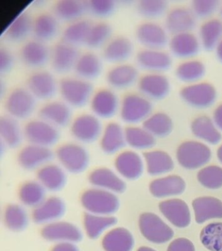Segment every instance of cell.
Instances as JSON below:
<instances>
[{"label": "cell", "instance_id": "1", "mask_svg": "<svg viewBox=\"0 0 222 251\" xmlns=\"http://www.w3.org/2000/svg\"><path fill=\"white\" fill-rule=\"evenodd\" d=\"M94 92L92 82L76 76L63 77L59 80L58 94L61 100L72 108L84 107Z\"/></svg>", "mask_w": 222, "mask_h": 251}, {"label": "cell", "instance_id": "2", "mask_svg": "<svg viewBox=\"0 0 222 251\" xmlns=\"http://www.w3.org/2000/svg\"><path fill=\"white\" fill-rule=\"evenodd\" d=\"M152 111L151 100L140 93H127L121 99L119 114L122 122L128 125L144 123L151 115Z\"/></svg>", "mask_w": 222, "mask_h": 251}, {"label": "cell", "instance_id": "3", "mask_svg": "<svg viewBox=\"0 0 222 251\" xmlns=\"http://www.w3.org/2000/svg\"><path fill=\"white\" fill-rule=\"evenodd\" d=\"M81 203L88 213L104 216H112L120 207L116 194L95 187L83 194Z\"/></svg>", "mask_w": 222, "mask_h": 251}, {"label": "cell", "instance_id": "4", "mask_svg": "<svg viewBox=\"0 0 222 251\" xmlns=\"http://www.w3.org/2000/svg\"><path fill=\"white\" fill-rule=\"evenodd\" d=\"M37 101L26 87H17L6 96L4 108L7 115L19 121L25 120L35 112Z\"/></svg>", "mask_w": 222, "mask_h": 251}, {"label": "cell", "instance_id": "5", "mask_svg": "<svg viewBox=\"0 0 222 251\" xmlns=\"http://www.w3.org/2000/svg\"><path fill=\"white\" fill-rule=\"evenodd\" d=\"M25 87L37 100L47 102L58 93L59 81L50 71L39 69L27 76Z\"/></svg>", "mask_w": 222, "mask_h": 251}, {"label": "cell", "instance_id": "6", "mask_svg": "<svg viewBox=\"0 0 222 251\" xmlns=\"http://www.w3.org/2000/svg\"><path fill=\"white\" fill-rule=\"evenodd\" d=\"M212 152L209 146L201 142L186 141L180 144L177 150V159L184 169L195 170L210 161Z\"/></svg>", "mask_w": 222, "mask_h": 251}, {"label": "cell", "instance_id": "7", "mask_svg": "<svg viewBox=\"0 0 222 251\" xmlns=\"http://www.w3.org/2000/svg\"><path fill=\"white\" fill-rule=\"evenodd\" d=\"M56 156L63 169L71 174L78 175L82 173L89 165L88 152L80 144H63L57 149Z\"/></svg>", "mask_w": 222, "mask_h": 251}, {"label": "cell", "instance_id": "8", "mask_svg": "<svg viewBox=\"0 0 222 251\" xmlns=\"http://www.w3.org/2000/svg\"><path fill=\"white\" fill-rule=\"evenodd\" d=\"M182 100L191 107L205 109L211 107L217 100V91L210 83L199 82L188 84L180 90Z\"/></svg>", "mask_w": 222, "mask_h": 251}, {"label": "cell", "instance_id": "9", "mask_svg": "<svg viewBox=\"0 0 222 251\" xmlns=\"http://www.w3.org/2000/svg\"><path fill=\"white\" fill-rule=\"evenodd\" d=\"M139 228L147 240L155 244H165L174 236L173 230L152 213H144L140 215Z\"/></svg>", "mask_w": 222, "mask_h": 251}, {"label": "cell", "instance_id": "10", "mask_svg": "<svg viewBox=\"0 0 222 251\" xmlns=\"http://www.w3.org/2000/svg\"><path fill=\"white\" fill-rule=\"evenodd\" d=\"M121 99L116 91L110 88H102L95 91L89 106L91 113L99 119L108 120L119 113Z\"/></svg>", "mask_w": 222, "mask_h": 251}, {"label": "cell", "instance_id": "11", "mask_svg": "<svg viewBox=\"0 0 222 251\" xmlns=\"http://www.w3.org/2000/svg\"><path fill=\"white\" fill-rule=\"evenodd\" d=\"M103 127L100 119L92 113L76 116L71 124V133L77 141L91 144L100 138Z\"/></svg>", "mask_w": 222, "mask_h": 251}, {"label": "cell", "instance_id": "12", "mask_svg": "<svg viewBox=\"0 0 222 251\" xmlns=\"http://www.w3.org/2000/svg\"><path fill=\"white\" fill-rule=\"evenodd\" d=\"M23 130L25 138L29 144L43 147L54 146L60 137L59 128L39 118L27 122Z\"/></svg>", "mask_w": 222, "mask_h": 251}, {"label": "cell", "instance_id": "13", "mask_svg": "<svg viewBox=\"0 0 222 251\" xmlns=\"http://www.w3.org/2000/svg\"><path fill=\"white\" fill-rule=\"evenodd\" d=\"M51 48L47 43L33 39L25 41L19 52L20 60L27 68L42 69L49 63Z\"/></svg>", "mask_w": 222, "mask_h": 251}, {"label": "cell", "instance_id": "14", "mask_svg": "<svg viewBox=\"0 0 222 251\" xmlns=\"http://www.w3.org/2000/svg\"><path fill=\"white\" fill-rule=\"evenodd\" d=\"M80 54L78 47L59 41L51 48V68L57 74L66 75L74 70Z\"/></svg>", "mask_w": 222, "mask_h": 251}, {"label": "cell", "instance_id": "15", "mask_svg": "<svg viewBox=\"0 0 222 251\" xmlns=\"http://www.w3.org/2000/svg\"><path fill=\"white\" fill-rule=\"evenodd\" d=\"M139 93L150 100H160L169 94L171 85L168 77L162 73H148L139 78Z\"/></svg>", "mask_w": 222, "mask_h": 251}, {"label": "cell", "instance_id": "16", "mask_svg": "<svg viewBox=\"0 0 222 251\" xmlns=\"http://www.w3.org/2000/svg\"><path fill=\"white\" fill-rule=\"evenodd\" d=\"M38 118L57 128L65 127L72 122V108L62 100H51L39 108Z\"/></svg>", "mask_w": 222, "mask_h": 251}, {"label": "cell", "instance_id": "17", "mask_svg": "<svg viewBox=\"0 0 222 251\" xmlns=\"http://www.w3.org/2000/svg\"><path fill=\"white\" fill-rule=\"evenodd\" d=\"M136 38L145 49L153 50H162L170 42L166 28L152 22L139 25L136 30Z\"/></svg>", "mask_w": 222, "mask_h": 251}, {"label": "cell", "instance_id": "18", "mask_svg": "<svg viewBox=\"0 0 222 251\" xmlns=\"http://www.w3.org/2000/svg\"><path fill=\"white\" fill-rule=\"evenodd\" d=\"M109 88L115 91L128 90L138 82L139 71L134 65L128 63L114 65L106 73Z\"/></svg>", "mask_w": 222, "mask_h": 251}, {"label": "cell", "instance_id": "19", "mask_svg": "<svg viewBox=\"0 0 222 251\" xmlns=\"http://www.w3.org/2000/svg\"><path fill=\"white\" fill-rule=\"evenodd\" d=\"M43 238L51 242L76 243L82 240V231L76 225L65 221H55L45 225L41 231Z\"/></svg>", "mask_w": 222, "mask_h": 251}, {"label": "cell", "instance_id": "20", "mask_svg": "<svg viewBox=\"0 0 222 251\" xmlns=\"http://www.w3.org/2000/svg\"><path fill=\"white\" fill-rule=\"evenodd\" d=\"M136 62L139 68L148 73H163L169 70L172 59L168 53L162 50L143 49L138 52Z\"/></svg>", "mask_w": 222, "mask_h": 251}, {"label": "cell", "instance_id": "21", "mask_svg": "<svg viewBox=\"0 0 222 251\" xmlns=\"http://www.w3.org/2000/svg\"><path fill=\"white\" fill-rule=\"evenodd\" d=\"M134 52V45L128 37L120 35L112 37L102 49L105 62L117 65L126 63Z\"/></svg>", "mask_w": 222, "mask_h": 251}, {"label": "cell", "instance_id": "22", "mask_svg": "<svg viewBox=\"0 0 222 251\" xmlns=\"http://www.w3.org/2000/svg\"><path fill=\"white\" fill-rule=\"evenodd\" d=\"M53 158V153L49 148L29 144L20 152L18 161L23 169L33 171L49 165Z\"/></svg>", "mask_w": 222, "mask_h": 251}, {"label": "cell", "instance_id": "23", "mask_svg": "<svg viewBox=\"0 0 222 251\" xmlns=\"http://www.w3.org/2000/svg\"><path fill=\"white\" fill-rule=\"evenodd\" d=\"M66 205L61 198L51 197L45 199L33 211V221L38 225H49L59 221L64 215Z\"/></svg>", "mask_w": 222, "mask_h": 251}, {"label": "cell", "instance_id": "24", "mask_svg": "<svg viewBox=\"0 0 222 251\" xmlns=\"http://www.w3.org/2000/svg\"><path fill=\"white\" fill-rule=\"evenodd\" d=\"M196 25V17L192 9L188 8H175L169 12L166 18V29L173 35L191 32Z\"/></svg>", "mask_w": 222, "mask_h": 251}, {"label": "cell", "instance_id": "25", "mask_svg": "<svg viewBox=\"0 0 222 251\" xmlns=\"http://www.w3.org/2000/svg\"><path fill=\"white\" fill-rule=\"evenodd\" d=\"M159 209L164 216L177 228H186L191 223L189 207L182 200L175 199L162 201Z\"/></svg>", "mask_w": 222, "mask_h": 251}, {"label": "cell", "instance_id": "26", "mask_svg": "<svg viewBox=\"0 0 222 251\" xmlns=\"http://www.w3.org/2000/svg\"><path fill=\"white\" fill-rule=\"evenodd\" d=\"M170 51L176 58L191 60L199 53L201 43L191 32L173 35L169 42Z\"/></svg>", "mask_w": 222, "mask_h": 251}, {"label": "cell", "instance_id": "27", "mask_svg": "<svg viewBox=\"0 0 222 251\" xmlns=\"http://www.w3.org/2000/svg\"><path fill=\"white\" fill-rule=\"evenodd\" d=\"M59 31V20L51 12H42L33 18V39L48 43L57 37Z\"/></svg>", "mask_w": 222, "mask_h": 251}, {"label": "cell", "instance_id": "28", "mask_svg": "<svg viewBox=\"0 0 222 251\" xmlns=\"http://www.w3.org/2000/svg\"><path fill=\"white\" fill-rule=\"evenodd\" d=\"M89 181L95 188L115 194L123 193L126 190V183L122 177L107 168L93 171L89 175Z\"/></svg>", "mask_w": 222, "mask_h": 251}, {"label": "cell", "instance_id": "29", "mask_svg": "<svg viewBox=\"0 0 222 251\" xmlns=\"http://www.w3.org/2000/svg\"><path fill=\"white\" fill-rule=\"evenodd\" d=\"M102 57L92 51L81 53L73 70L75 76L89 82L96 80L102 72Z\"/></svg>", "mask_w": 222, "mask_h": 251}, {"label": "cell", "instance_id": "30", "mask_svg": "<svg viewBox=\"0 0 222 251\" xmlns=\"http://www.w3.org/2000/svg\"><path fill=\"white\" fill-rule=\"evenodd\" d=\"M51 13L59 22L69 24L84 19L88 13V4L87 1L60 0L53 4Z\"/></svg>", "mask_w": 222, "mask_h": 251}, {"label": "cell", "instance_id": "31", "mask_svg": "<svg viewBox=\"0 0 222 251\" xmlns=\"http://www.w3.org/2000/svg\"><path fill=\"white\" fill-rule=\"evenodd\" d=\"M115 167L119 175L128 180H136L140 178L144 172L142 159L133 151L121 153L116 158Z\"/></svg>", "mask_w": 222, "mask_h": 251}, {"label": "cell", "instance_id": "32", "mask_svg": "<svg viewBox=\"0 0 222 251\" xmlns=\"http://www.w3.org/2000/svg\"><path fill=\"white\" fill-rule=\"evenodd\" d=\"M100 148L108 155L118 153L126 145L124 128L118 122H110L103 128Z\"/></svg>", "mask_w": 222, "mask_h": 251}, {"label": "cell", "instance_id": "33", "mask_svg": "<svg viewBox=\"0 0 222 251\" xmlns=\"http://www.w3.org/2000/svg\"><path fill=\"white\" fill-rule=\"evenodd\" d=\"M33 18L26 11L18 15L6 29L5 40L11 43L25 42L32 35Z\"/></svg>", "mask_w": 222, "mask_h": 251}, {"label": "cell", "instance_id": "34", "mask_svg": "<svg viewBox=\"0 0 222 251\" xmlns=\"http://www.w3.org/2000/svg\"><path fill=\"white\" fill-rule=\"evenodd\" d=\"M192 207L198 224L212 219H222V201L217 198H197L192 201Z\"/></svg>", "mask_w": 222, "mask_h": 251}, {"label": "cell", "instance_id": "35", "mask_svg": "<svg viewBox=\"0 0 222 251\" xmlns=\"http://www.w3.org/2000/svg\"><path fill=\"white\" fill-rule=\"evenodd\" d=\"M186 189L184 179L178 176L156 179L150 183V193L156 198H166L181 195Z\"/></svg>", "mask_w": 222, "mask_h": 251}, {"label": "cell", "instance_id": "36", "mask_svg": "<svg viewBox=\"0 0 222 251\" xmlns=\"http://www.w3.org/2000/svg\"><path fill=\"white\" fill-rule=\"evenodd\" d=\"M192 133L196 138L211 145H217L222 139L221 130L212 118L207 116L196 118L191 124Z\"/></svg>", "mask_w": 222, "mask_h": 251}, {"label": "cell", "instance_id": "37", "mask_svg": "<svg viewBox=\"0 0 222 251\" xmlns=\"http://www.w3.org/2000/svg\"><path fill=\"white\" fill-rule=\"evenodd\" d=\"M134 244L131 232L124 228L112 229L105 235L102 242L105 251H132Z\"/></svg>", "mask_w": 222, "mask_h": 251}, {"label": "cell", "instance_id": "38", "mask_svg": "<svg viewBox=\"0 0 222 251\" xmlns=\"http://www.w3.org/2000/svg\"><path fill=\"white\" fill-rule=\"evenodd\" d=\"M39 182L47 191L58 192L67 183V175L62 167L56 165H47L37 173Z\"/></svg>", "mask_w": 222, "mask_h": 251}, {"label": "cell", "instance_id": "39", "mask_svg": "<svg viewBox=\"0 0 222 251\" xmlns=\"http://www.w3.org/2000/svg\"><path fill=\"white\" fill-rule=\"evenodd\" d=\"M24 137V130L19 120L7 114L0 117V138L5 146L11 148L19 147Z\"/></svg>", "mask_w": 222, "mask_h": 251}, {"label": "cell", "instance_id": "40", "mask_svg": "<svg viewBox=\"0 0 222 251\" xmlns=\"http://www.w3.org/2000/svg\"><path fill=\"white\" fill-rule=\"evenodd\" d=\"M92 24L86 19L68 24L61 33V41L76 47L85 45Z\"/></svg>", "mask_w": 222, "mask_h": 251}, {"label": "cell", "instance_id": "41", "mask_svg": "<svg viewBox=\"0 0 222 251\" xmlns=\"http://www.w3.org/2000/svg\"><path fill=\"white\" fill-rule=\"evenodd\" d=\"M199 41L207 51L213 50L222 40V22L219 19L209 20L199 29Z\"/></svg>", "mask_w": 222, "mask_h": 251}, {"label": "cell", "instance_id": "42", "mask_svg": "<svg viewBox=\"0 0 222 251\" xmlns=\"http://www.w3.org/2000/svg\"><path fill=\"white\" fill-rule=\"evenodd\" d=\"M144 157L148 175L158 176L170 173L174 169L173 159L169 154L162 151L146 152Z\"/></svg>", "mask_w": 222, "mask_h": 251}, {"label": "cell", "instance_id": "43", "mask_svg": "<svg viewBox=\"0 0 222 251\" xmlns=\"http://www.w3.org/2000/svg\"><path fill=\"white\" fill-rule=\"evenodd\" d=\"M113 37V27L106 22L93 23L85 45L91 50L103 49Z\"/></svg>", "mask_w": 222, "mask_h": 251}, {"label": "cell", "instance_id": "44", "mask_svg": "<svg viewBox=\"0 0 222 251\" xmlns=\"http://www.w3.org/2000/svg\"><path fill=\"white\" fill-rule=\"evenodd\" d=\"M205 73V65L197 60H186L178 65L175 71L178 80L188 84L199 82Z\"/></svg>", "mask_w": 222, "mask_h": 251}, {"label": "cell", "instance_id": "45", "mask_svg": "<svg viewBox=\"0 0 222 251\" xmlns=\"http://www.w3.org/2000/svg\"><path fill=\"white\" fill-rule=\"evenodd\" d=\"M117 219L113 216H104L86 213L84 217V227L89 238L95 240L116 225Z\"/></svg>", "mask_w": 222, "mask_h": 251}, {"label": "cell", "instance_id": "46", "mask_svg": "<svg viewBox=\"0 0 222 251\" xmlns=\"http://www.w3.org/2000/svg\"><path fill=\"white\" fill-rule=\"evenodd\" d=\"M126 143L135 150H148L155 146L153 135L144 127L130 126L124 128Z\"/></svg>", "mask_w": 222, "mask_h": 251}, {"label": "cell", "instance_id": "47", "mask_svg": "<svg viewBox=\"0 0 222 251\" xmlns=\"http://www.w3.org/2000/svg\"><path fill=\"white\" fill-rule=\"evenodd\" d=\"M143 127L154 137L164 138L171 133L173 124L168 114L164 112H156L148 116L143 123Z\"/></svg>", "mask_w": 222, "mask_h": 251}, {"label": "cell", "instance_id": "48", "mask_svg": "<svg viewBox=\"0 0 222 251\" xmlns=\"http://www.w3.org/2000/svg\"><path fill=\"white\" fill-rule=\"evenodd\" d=\"M3 220L9 230L20 232L27 228L29 217L25 207L19 204H11L5 209Z\"/></svg>", "mask_w": 222, "mask_h": 251}, {"label": "cell", "instance_id": "49", "mask_svg": "<svg viewBox=\"0 0 222 251\" xmlns=\"http://www.w3.org/2000/svg\"><path fill=\"white\" fill-rule=\"evenodd\" d=\"M46 191L39 181H28L20 189V201L25 206L35 208L45 201Z\"/></svg>", "mask_w": 222, "mask_h": 251}, {"label": "cell", "instance_id": "50", "mask_svg": "<svg viewBox=\"0 0 222 251\" xmlns=\"http://www.w3.org/2000/svg\"><path fill=\"white\" fill-rule=\"evenodd\" d=\"M200 240L209 251H222V223H212L204 227Z\"/></svg>", "mask_w": 222, "mask_h": 251}, {"label": "cell", "instance_id": "51", "mask_svg": "<svg viewBox=\"0 0 222 251\" xmlns=\"http://www.w3.org/2000/svg\"><path fill=\"white\" fill-rule=\"evenodd\" d=\"M137 11L147 19H156L162 17L168 9V3L158 0H143L137 3Z\"/></svg>", "mask_w": 222, "mask_h": 251}, {"label": "cell", "instance_id": "52", "mask_svg": "<svg viewBox=\"0 0 222 251\" xmlns=\"http://www.w3.org/2000/svg\"><path fill=\"white\" fill-rule=\"evenodd\" d=\"M198 181L204 187L218 189L222 187V169L218 166H209L197 173Z\"/></svg>", "mask_w": 222, "mask_h": 251}, {"label": "cell", "instance_id": "53", "mask_svg": "<svg viewBox=\"0 0 222 251\" xmlns=\"http://www.w3.org/2000/svg\"><path fill=\"white\" fill-rule=\"evenodd\" d=\"M87 4L88 13L99 19L111 17L117 8L116 1L112 0H91L87 1Z\"/></svg>", "mask_w": 222, "mask_h": 251}, {"label": "cell", "instance_id": "54", "mask_svg": "<svg viewBox=\"0 0 222 251\" xmlns=\"http://www.w3.org/2000/svg\"><path fill=\"white\" fill-rule=\"evenodd\" d=\"M220 2L215 0H197L192 3V11L196 17L207 19L219 9Z\"/></svg>", "mask_w": 222, "mask_h": 251}, {"label": "cell", "instance_id": "55", "mask_svg": "<svg viewBox=\"0 0 222 251\" xmlns=\"http://www.w3.org/2000/svg\"><path fill=\"white\" fill-rule=\"evenodd\" d=\"M15 56L11 51L6 48L0 49V73L6 75L9 73L15 65Z\"/></svg>", "mask_w": 222, "mask_h": 251}, {"label": "cell", "instance_id": "56", "mask_svg": "<svg viewBox=\"0 0 222 251\" xmlns=\"http://www.w3.org/2000/svg\"><path fill=\"white\" fill-rule=\"evenodd\" d=\"M167 251H196L193 243L188 239L177 238L168 246Z\"/></svg>", "mask_w": 222, "mask_h": 251}, {"label": "cell", "instance_id": "57", "mask_svg": "<svg viewBox=\"0 0 222 251\" xmlns=\"http://www.w3.org/2000/svg\"><path fill=\"white\" fill-rule=\"evenodd\" d=\"M51 251H80L76 244L73 243H59L55 245Z\"/></svg>", "mask_w": 222, "mask_h": 251}, {"label": "cell", "instance_id": "58", "mask_svg": "<svg viewBox=\"0 0 222 251\" xmlns=\"http://www.w3.org/2000/svg\"><path fill=\"white\" fill-rule=\"evenodd\" d=\"M213 120L219 129L222 131V104L214 110Z\"/></svg>", "mask_w": 222, "mask_h": 251}, {"label": "cell", "instance_id": "59", "mask_svg": "<svg viewBox=\"0 0 222 251\" xmlns=\"http://www.w3.org/2000/svg\"><path fill=\"white\" fill-rule=\"evenodd\" d=\"M216 53H217V58L222 63V40L216 48Z\"/></svg>", "mask_w": 222, "mask_h": 251}, {"label": "cell", "instance_id": "60", "mask_svg": "<svg viewBox=\"0 0 222 251\" xmlns=\"http://www.w3.org/2000/svg\"><path fill=\"white\" fill-rule=\"evenodd\" d=\"M217 156L220 162L222 164V145L220 146L219 150H218Z\"/></svg>", "mask_w": 222, "mask_h": 251}, {"label": "cell", "instance_id": "61", "mask_svg": "<svg viewBox=\"0 0 222 251\" xmlns=\"http://www.w3.org/2000/svg\"><path fill=\"white\" fill-rule=\"evenodd\" d=\"M137 251H156L153 249L148 248V247H142V248H139Z\"/></svg>", "mask_w": 222, "mask_h": 251}, {"label": "cell", "instance_id": "62", "mask_svg": "<svg viewBox=\"0 0 222 251\" xmlns=\"http://www.w3.org/2000/svg\"><path fill=\"white\" fill-rule=\"evenodd\" d=\"M221 16L222 17V9L221 10Z\"/></svg>", "mask_w": 222, "mask_h": 251}]
</instances>
